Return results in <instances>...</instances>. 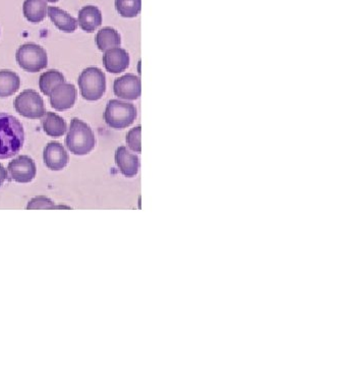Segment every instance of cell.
<instances>
[{"label":"cell","mask_w":347,"mask_h":391,"mask_svg":"<svg viewBox=\"0 0 347 391\" xmlns=\"http://www.w3.org/2000/svg\"><path fill=\"white\" fill-rule=\"evenodd\" d=\"M25 130L20 121L9 113H0V159L18 155L25 143Z\"/></svg>","instance_id":"cell-1"},{"label":"cell","mask_w":347,"mask_h":391,"mask_svg":"<svg viewBox=\"0 0 347 391\" xmlns=\"http://www.w3.org/2000/svg\"><path fill=\"white\" fill-rule=\"evenodd\" d=\"M95 144L96 140L92 128L81 119H71L70 130L66 138V146L71 153L84 156L93 151Z\"/></svg>","instance_id":"cell-2"},{"label":"cell","mask_w":347,"mask_h":391,"mask_svg":"<svg viewBox=\"0 0 347 391\" xmlns=\"http://www.w3.org/2000/svg\"><path fill=\"white\" fill-rule=\"evenodd\" d=\"M78 84L85 100L97 101L106 91L105 73L98 68H85L78 77Z\"/></svg>","instance_id":"cell-3"},{"label":"cell","mask_w":347,"mask_h":391,"mask_svg":"<svg viewBox=\"0 0 347 391\" xmlns=\"http://www.w3.org/2000/svg\"><path fill=\"white\" fill-rule=\"evenodd\" d=\"M106 125L113 128H125L132 126L137 118V108L134 104L120 100H110L103 114Z\"/></svg>","instance_id":"cell-4"},{"label":"cell","mask_w":347,"mask_h":391,"mask_svg":"<svg viewBox=\"0 0 347 391\" xmlns=\"http://www.w3.org/2000/svg\"><path fill=\"white\" fill-rule=\"evenodd\" d=\"M16 59L19 66L28 73H39L48 64L46 50L34 43L21 45L16 51Z\"/></svg>","instance_id":"cell-5"},{"label":"cell","mask_w":347,"mask_h":391,"mask_svg":"<svg viewBox=\"0 0 347 391\" xmlns=\"http://www.w3.org/2000/svg\"><path fill=\"white\" fill-rule=\"evenodd\" d=\"M14 106L20 116L29 119H41L46 113L42 97L34 90L21 92L14 99Z\"/></svg>","instance_id":"cell-6"},{"label":"cell","mask_w":347,"mask_h":391,"mask_svg":"<svg viewBox=\"0 0 347 391\" xmlns=\"http://www.w3.org/2000/svg\"><path fill=\"white\" fill-rule=\"evenodd\" d=\"M37 168L34 161L27 155H21L11 161L7 166L9 180L20 183H28L34 180Z\"/></svg>","instance_id":"cell-7"},{"label":"cell","mask_w":347,"mask_h":391,"mask_svg":"<svg viewBox=\"0 0 347 391\" xmlns=\"http://www.w3.org/2000/svg\"><path fill=\"white\" fill-rule=\"evenodd\" d=\"M48 97L52 108L64 111L73 108L77 101L78 91L75 85L64 82L56 86Z\"/></svg>","instance_id":"cell-8"},{"label":"cell","mask_w":347,"mask_h":391,"mask_svg":"<svg viewBox=\"0 0 347 391\" xmlns=\"http://www.w3.org/2000/svg\"><path fill=\"white\" fill-rule=\"evenodd\" d=\"M113 92L116 97L125 100H137L141 96V78L128 73L114 81Z\"/></svg>","instance_id":"cell-9"},{"label":"cell","mask_w":347,"mask_h":391,"mask_svg":"<svg viewBox=\"0 0 347 391\" xmlns=\"http://www.w3.org/2000/svg\"><path fill=\"white\" fill-rule=\"evenodd\" d=\"M43 159H44L45 166L50 171H59L68 166L70 156L63 144L58 142H50L44 148Z\"/></svg>","instance_id":"cell-10"},{"label":"cell","mask_w":347,"mask_h":391,"mask_svg":"<svg viewBox=\"0 0 347 391\" xmlns=\"http://www.w3.org/2000/svg\"><path fill=\"white\" fill-rule=\"evenodd\" d=\"M103 66L108 73L115 75L123 73L130 66V56L120 47L106 50L103 56Z\"/></svg>","instance_id":"cell-11"},{"label":"cell","mask_w":347,"mask_h":391,"mask_svg":"<svg viewBox=\"0 0 347 391\" xmlns=\"http://www.w3.org/2000/svg\"><path fill=\"white\" fill-rule=\"evenodd\" d=\"M115 162L120 173L125 178H134L139 173V157L130 153L127 147L120 146L116 149Z\"/></svg>","instance_id":"cell-12"},{"label":"cell","mask_w":347,"mask_h":391,"mask_svg":"<svg viewBox=\"0 0 347 391\" xmlns=\"http://www.w3.org/2000/svg\"><path fill=\"white\" fill-rule=\"evenodd\" d=\"M78 24L85 32L93 33L102 25L101 11L97 6H87L78 11Z\"/></svg>","instance_id":"cell-13"},{"label":"cell","mask_w":347,"mask_h":391,"mask_svg":"<svg viewBox=\"0 0 347 391\" xmlns=\"http://www.w3.org/2000/svg\"><path fill=\"white\" fill-rule=\"evenodd\" d=\"M50 20L58 30L66 33L75 32L78 29V21L70 14L64 11L63 9L56 6H50L48 9Z\"/></svg>","instance_id":"cell-14"},{"label":"cell","mask_w":347,"mask_h":391,"mask_svg":"<svg viewBox=\"0 0 347 391\" xmlns=\"http://www.w3.org/2000/svg\"><path fill=\"white\" fill-rule=\"evenodd\" d=\"M41 123L43 130L49 137H63L68 131L66 121L54 112H46L41 118Z\"/></svg>","instance_id":"cell-15"},{"label":"cell","mask_w":347,"mask_h":391,"mask_svg":"<svg viewBox=\"0 0 347 391\" xmlns=\"http://www.w3.org/2000/svg\"><path fill=\"white\" fill-rule=\"evenodd\" d=\"M46 0H25L23 4L24 16L31 23H41L46 18Z\"/></svg>","instance_id":"cell-16"},{"label":"cell","mask_w":347,"mask_h":391,"mask_svg":"<svg viewBox=\"0 0 347 391\" xmlns=\"http://www.w3.org/2000/svg\"><path fill=\"white\" fill-rule=\"evenodd\" d=\"M97 47L100 51L105 52L106 50L120 47L121 37L120 33L115 29L106 27L101 29L95 37Z\"/></svg>","instance_id":"cell-17"},{"label":"cell","mask_w":347,"mask_h":391,"mask_svg":"<svg viewBox=\"0 0 347 391\" xmlns=\"http://www.w3.org/2000/svg\"><path fill=\"white\" fill-rule=\"evenodd\" d=\"M21 78L13 71H0V98L13 96L20 89Z\"/></svg>","instance_id":"cell-18"},{"label":"cell","mask_w":347,"mask_h":391,"mask_svg":"<svg viewBox=\"0 0 347 391\" xmlns=\"http://www.w3.org/2000/svg\"><path fill=\"white\" fill-rule=\"evenodd\" d=\"M64 82L66 78L61 71L50 70L40 76L39 87L45 96H49L50 92L56 86Z\"/></svg>","instance_id":"cell-19"},{"label":"cell","mask_w":347,"mask_h":391,"mask_svg":"<svg viewBox=\"0 0 347 391\" xmlns=\"http://www.w3.org/2000/svg\"><path fill=\"white\" fill-rule=\"evenodd\" d=\"M115 9L123 18H135L142 9V0H115Z\"/></svg>","instance_id":"cell-20"},{"label":"cell","mask_w":347,"mask_h":391,"mask_svg":"<svg viewBox=\"0 0 347 391\" xmlns=\"http://www.w3.org/2000/svg\"><path fill=\"white\" fill-rule=\"evenodd\" d=\"M28 210H53V209H71L66 205H56V203L46 197L33 198L27 205Z\"/></svg>","instance_id":"cell-21"},{"label":"cell","mask_w":347,"mask_h":391,"mask_svg":"<svg viewBox=\"0 0 347 391\" xmlns=\"http://www.w3.org/2000/svg\"><path fill=\"white\" fill-rule=\"evenodd\" d=\"M141 133H142V126H135V128H132L127 135V144L128 148H130L132 151L140 152L142 151V144H141Z\"/></svg>","instance_id":"cell-22"},{"label":"cell","mask_w":347,"mask_h":391,"mask_svg":"<svg viewBox=\"0 0 347 391\" xmlns=\"http://www.w3.org/2000/svg\"><path fill=\"white\" fill-rule=\"evenodd\" d=\"M9 178V175H7V171L4 168V166L0 163V188L4 186V182Z\"/></svg>","instance_id":"cell-23"},{"label":"cell","mask_w":347,"mask_h":391,"mask_svg":"<svg viewBox=\"0 0 347 391\" xmlns=\"http://www.w3.org/2000/svg\"><path fill=\"white\" fill-rule=\"evenodd\" d=\"M46 1H49V2H57V1H58V0H46Z\"/></svg>","instance_id":"cell-24"}]
</instances>
